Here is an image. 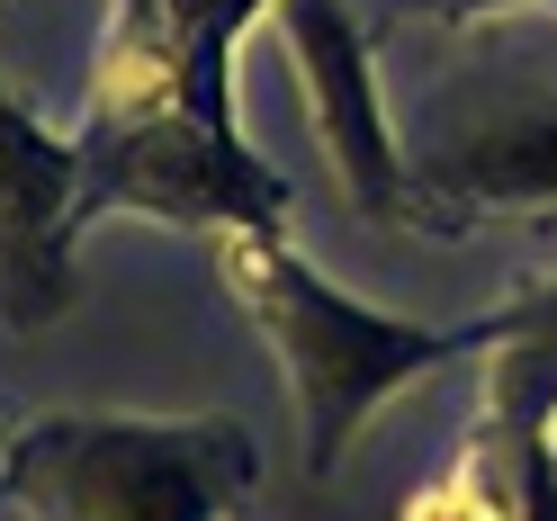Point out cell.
<instances>
[{
    "mask_svg": "<svg viewBox=\"0 0 557 521\" xmlns=\"http://www.w3.org/2000/svg\"><path fill=\"white\" fill-rule=\"evenodd\" d=\"M207 252H216L225 297L252 315V333L278 351V369H288L297 449H306L315 476L351 449V432L387 396H405L413 377L449 369L459 351H485V315L476 324H449V333L441 324H413V315H377V306L342 297L278 225H225V234H207Z\"/></svg>",
    "mask_w": 557,
    "mask_h": 521,
    "instance_id": "obj_1",
    "label": "cell"
},
{
    "mask_svg": "<svg viewBox=\"0 0 557 521\" xmlns=\"http://www.w3.org/2000/svg\"><path fill=\"white\" fill-rule=\"evenodd\" d=\"M261 476L243 423H145V413H37L0 449L10 504L46 521H225Z\"/></svg>",
    "mask_w": 557,
    "mask_h": 521,
    "instance_id": "obj_2",
    "label": "cell"
},
{
    "mask_svg": "<svg viewBox=\"0 0 557 521\" xmlns=\"http://www.w3.org/2000/svg\"><path fill=\"white\" fill-rule=\"evenodd\" d=\"M82 234L109 216H153L189 234L225 225H288V181L243 145V135H207L189 109L135 117V126H82Z\"/></svg>",
    "mask_w": 557,
    "mask_h": 521,
    "instance_id": "obj_3",
    "label": "cell"
},
{
    "mask_svg": "<svg viewBox=\"0 0 557 521\" xmlns=\"http://www.w3.org/2000/svg\"><path fill=\"white\" fill-rule=\"evenodd\" d=\"M278 37H288V63L306 82V109H315L324 135V162L342 171V189L369 225H423V189H413V162L396 153V126H387V99H377V63L369 37L342 0H278Z\"/></svg>",
    "mask_w": 557,
    "mask_h": 521,
    "instance_id": "obj_4",
    "label": "cell"
},
{
    "mask_svg": "<svg viewBox=\"0 0 557 521\" xmlns=\"http://www.w3.org/2000/svg\"><path fill=\"white\" fill-rule=\"evenodd\" d=\"M82 135H54L0 90V324L54 333L82 297Z\"/></svg>",
    "mask_w": 557,
    "mask_h": 521,
    "instance_id": "obj_5",
    "label": "cell"
},
{
    "mask_svg": "<svg viewBox=\"0 0 557 521\" xmlns=\"http://www.w3.org/2000/svg\"><path fill=\"white\" fill-rule=\"evenodd\" d=\"M432 234H459L476 216H548L557 207V90L521 99V109L468 126L459 145L413 162Z\"/></svg>",
    "mask_w": 557,
    "mask_h": 521,
    "instance_id": "obj_6",
    "label": "cell"
},
{
    "mask_svg": "<svg viewBox=\"0 0 557 521\" xmlns=\"http://www.w3.org/2000/svg\"><path fill=\"white\" fill-rule=\"evenodd\" d=\"M485 413L495 423H557V280L485 315Z\"/></svg>",
    "mask_w": 557,
    "mask_h": 521,
    "instance_id": "obj_7",
    "label": "cell"
},
{
    "mask_svg": "<svg viewBox=\"0 0 557 521\" xmlns=\"http://www.w3.org/2000/svg\"><path fill=\"white\" fill-rule=\"evenodd\" d=\"M540 432L548 423H495L485 413L459 441V459L405 504V521H521V459H531Z\"/></svg>",
    "mask_w": 557,
    "mask_h": 521,
    "instance_id": "obj_8",
    "label": "cell"
},
{
    "mask_svg": "<svg viewBox=\"0 0 557 521\" xmlns=\"http://www.w3.org/2000/svg\"><path fill=\"white\" fill-rule=\"evenodd\" d=\"M171 10H181V109L207 135H243L234 126V46L278 0H171Z\"/></svg>",
    "mask_w": 557,
    "mask_h": 521,
    "instance_id": "obj_9",
    "label": "cell"
},
{
    "mask_svg": "<svg viewBox=\"0 0 557 521\" xmlns=\"http://www.w3.org/2000/svg\"><path fill=\"white\" fill-rule=\"evenodd\" d=\"M521 521H557V423L531 441V459H521Z\"/></svg>",
    "mask_w": 557,
    "mask_h": 521,
    "instance_id": "obj_10",
    "label": "cell"
},
{
    "mask_svg": "<svg viewBox=\"0 0 557 521\" xmlns=\"http://www.w3.org/2000/svg\"><path fill=\"white\" fill-rule=\"evenodd\" d=\"M405 10H441V18H485V10H512V0H405Z\"/></svg>",
    "mask_w": 557,
    "mask_h": 521,
    "instance_id": "obj_11",
    "label": "cell"
},
{
    "mask_svg": "<svg viewBox=\"0 0 557 521\" xmlns=\"http://www.w3.org/2000/svg\"><path fill=\"white\" fill-rule=\"evenodd\" d=\"M0 449H10V413H0Z\"/></svg>",
    "mask_w": 557,
    "mask_h": 521,
    "instance_id": "obj_12",
    "label": "cell"
},
{
    "mask_svg": "<svg viewBox=\"0 0 557 521\" xmlns=\"http://www.w3.org/2000/svg\"><path fill=\"white\" fill-rule=\"evenodd\" d=\"M548 10H557V0H548Z\"/></svg>",
    "mask_w": 557,
    "mask_h": 521,
    "instance_id": "obj_13",
    "label": "cell"
}]
</instances>
